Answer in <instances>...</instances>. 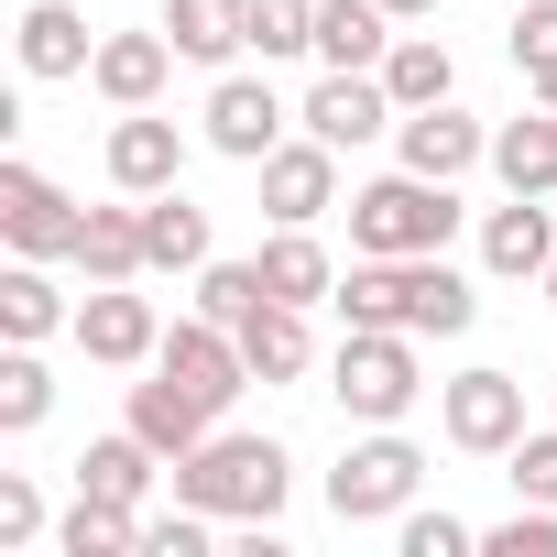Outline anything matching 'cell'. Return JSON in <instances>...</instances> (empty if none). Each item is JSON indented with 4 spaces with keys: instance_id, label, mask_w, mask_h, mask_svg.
<instances>
[{
    "instance_id": "cell-19",
    "label": "cell",
    "mask_w": 557,
    "mask_h": 557,
    "mask_svg": "<svg viewBox=\"0 0 557 557\" xmlns=\"http://www.w3.org/2000/svg\"><path fill=\"white\" fill-rule=\"evenodd\" d=\"M121 426H132V437H153L164 459H186V448H197L219 416H208V405H197L175 372H153V383H132V416H121Z\"/></svg>"
},
{
    "instance_id": "cell-9",
    "label": "cell",
    "mask_w": 557,
    "mask_h": 557,
    "mask_svg": "<svg viewBox=\"0 0 557 557\" xmlns=\"http://www.w3.org/2000/svg\"><path fill=\"white\" fill-rule=\"evenodd\" d=\"M153 372H175V383H186L208 416H230V394L251 383V361H240V329H219V318H186V329H164Z\"/></svg>"
},
{
    "instance_id": "cell-27",
    "label": "cell",
    "mask_w": 557,
    "mask_h": 557,
    "mask_svg": "<svg viewBox=\"0 0 557 557\" xmlns=\"http://www.w3.org/2000/svg\"><path fill=\"white\" fill-rule=\"evenodd\" d=\"M143 524H153L143 503H99V492H77V513L55 524V546H66V557H143Z\"/></svg>"
},
{
    "instance_id": "cell-1",
    "label": "cell",
    "mask_w": 557,
    "mask_h": 557,
    "mask_svg": "<svg viewBox=\"0 0 557 557\" xmlns=\"http://www.w3.org/2000/svg\"><path fill=\"white\" fill-rule=\"evenodd\" d=\"M285 448H273V437H197L186 459H175V503H197V513H230V524H273V513H285Z\"/></svg>"
},
{
    "instance_id": "cell-13",
    "label": "cell",
    "mask_w": 557,
    "mask_h": 557,
    "mask_svg": "<svg viewBox=\"0 0 557 557\" xmlns=\"http://www.w3.org/2000/svg\"><path fill=\"white\" fill-rule=\"evenodd\" d=\"M285 121H296V110L273 99V77H219V88H208V143H219L230 164H262L273 143H285Z\"/></svg>"
},
{
    "instance_id": "cell-31",
    "label": "cell",
    "mask_w": 557,
    "mask_h": 557,
    "mask_svg": "<svg viewBox=\"0 0 557 557\" xmlns=\"http://www.w3.org/2000/svg\"><path fill=\"white\" fill-rule=\"evenodd\" d=\"M55 416V383H45V361H34V339H12V361H0V426H45Z\"/></svg>"
},
{
    "instance_id": "cell-35",
    "label": "cell",
    "mask_w": 557,
    "mask_h": 557,
    "mask_svg": "<svg viewBox=\"0 0 557 557\" xmlns=\"http://www.w3.org/2000/svg\"><path fill=\"white\" fill-rule=\"evenodd\" d=\"M394 524H405V557H470V546H481L459 513H416V503H405Z\"/></svg>"
},
{
    "instance_id": "cell-22",
    "label": "cell",
    "mask_w": 557,
    "mask_h": 557,
    "mask_svg": "<svg viewBox=\"0 0 557 557\" xmlns=\"http://www.w3.org/2000/svg\"><path fill=\"white\" fill-rule=\"evenodd\" d=\"M492 175H503V197H557V110L503 121L492 132Z\"/></svg>"
},
{
    "instance_id": "cell-32",
    "label": "cell",
    "mask_w": 557,
    "mask_h": 557,
    "mask_svg": "<svg viewBox=\"0 0 557 557\" xmlns=\"http://www.w3.org/2000/svg\"><path fill=\"white\" fill-rule=\"evenodd\" d=\"M262 296H273V285H262V262H208V273H197V318H219V329H240Z\"/></svg>"
},
{
    "instance_id": "cell-17",
    "label": "cell",
    "mask_w": 557,
    "mask_h": 557,
    "mask_svg": "<svg viewBox=\"0 0 557 557\" xmlns=\"http://www.w3.org/2000/svg\"><path fill=\"white\" fill-rule=\"evenodd\" d=\"M240 361H251V383H296V372L318 361V329H307V307L262 296V307L240 318Z\"/></svg>"
},
{
    "instance_id": "cell-6",
    "label": "cell",
    "mask_w": 557,
    "mask_h": 557,
    "mask_svg": "<svg viewBox=\"0 0 557 557\" xmlns=\"http://www.w3.org/2000/svg\"><path fill=\"white\" fill-rule=\"evenodd\" d=\"M77 230H88V208L66 197V186H45L34 164H0V240H12L23 262H77Z\"/></svg>"
},
{
    "instance_id": "cell-18",
    "label": "cell",
    "mask_w": 557,
    "mask_h": 557,
    "mask_svg": "<svg viewBox=\"0 0 557 557\" xmlns=\"http://www.w3.org/2000/svg\"><path fill=\"white\" fill-rule=\"evenodd\" d=\"M99 45H88V12L77 0H34L23 12V77H88Z\"/></svg>"
},
{
    "instance_id": "cell-16",
    "label": "cell",
    "mask_w": 557,
    "mask_h": 557,
    "mask_svg": "<svg viewBox=\"0 0 557 557\" xmlns=\"http://www.w3.org/2000/svg\"><path fill=\"white\" fill-rule=\"evenodd\" d=\"M164 77H175V34H99L88 88H99L110 110H153V99H164Z\"/></svg>"
},
{
    "instance_id": "cell-34",
    "label": "cell",
    "mask_w": 557,
    "mask_h": 557,
    "mask_svg": "<svg viewBox=\"0 0 557 557\" xmlns=\"http://www.w3.org/2000/svg\"><path fill=\"white\" fill-rule=\"evenodd\" d=\"M481 546H492V557H557V503H513Z\"/></svg>"
},
{
    "instance_id": "cell-24",
    "label": "cell",
    "mask_w": 557,
    "mask_h": 557,
    "mask_svg": "<svg viewBox=\"0 0 557 557\" xmlns=\"http://www.w3.org/2000/svg\"><path fill=\"white\" fill-rule=\"evenodd\" d=\"M143 262L153 273H208V208H186L175 186L143 197Z\"/></svg>"
},
{
    "instance_id": "cell-38",
    "label": "cell",
    "mask_w": 557,
    "mask_h": 557,
    "mask_svg": "<svg viewBox=\"0 0 557 557\" xmlns=\"http://www.w3.org/2000/svg\"><path fill=\"white\" fill-rule=\"evenodd\" d=\"M34 535H45V492L12 470V481H0V546H34Z\"/></svg>"
},
{
    "instance_id": "cell-26",
    "label": "cell",
    "mask_w": 557,
    "mask_h": 557,
    "mask_svg": "<svg viewBox=\"0 0 557 557\" xmlns=\"http://www.w3.org/2000/svg\"><path fill=\"white\" fill-rule=\"evenodd\" d=\"M251 262H262V285H273V296H285V307H318V296L339 285V262L318 251V230H273V240H262Z\"/></svg>"
},
{
    "instance_id": "cell-14",
    "label": "cell",
    "mask_w": 557,
    "mask_h": 557,
    "mask_svg": "<svg viewBox=\"0 0 557 557\" xmlns=\"http://www.w3.org/2000/svg\"><path fill=\"white\" fill-rule=\"evenodd\" d=\"M481 318V285L448 262V251H405V329L416 339H470Z\"/></svg>"
},
{
    "instance_id": "cell-23",
    "label": "cell",
    "mask_w": 557,
    "mask_h": 557,
    "mask_svg": "<svg viewBox=\"0 0 557 557\" xmlns=\"http://www.w3.org/2000/svg\"><path fill=\"white\" fill-rule=\"evenodd\" d=\"M164 34H175V55H186V66H230V55L251 45V0H175Z\"/></svg>"
},
{
    "instance_id": "cell-29",
    "label": "cell",
    "mask_w": 557,
    "mask_h": 557,
    "mask_svg": "<svg viewBox=\"0 0 557 557\" xmlns=\"http://www.w3.org/2000/svg\"><path fill=\"white\" fill-rule=\"evenodd\" d=\"M383 88H394V110H437V99L459 88V66H448V45H437V34H394Z\"/></svg>"
},
{
    "instance_id": "cell-25",
    "label": "cell",
    "mask_w": 557,
    "mask_h": 557,
    "mask_svg": "<svg viewBox=\"0 0 557 557\" xmlns=\"http://www.w3.org/2000/svg\"><path fill=\"white\" fill-rule=\"evenodd\" d=\"M318 55L329 66H383L394 55V12L383 0H318Z\"/></svg>"
},
{
    "instance_id": "cell-5",
    "label": "cell",
    "mask_w": 557,
    "mask_h": 557,
    "mask_svg": "<svg viewBox=\"0 0 557 557\" xmlns=\"http://www.w3.org/2000/svg\"><path fill=\"white\" fill-rule=\"evenodd\" d=\"M437 426H448V448H470V459H513V437H524V383L481 361V372L437 383Z\"/></svg>"
},
{
    "instance_id": "cell-7",
    "label": "cell",
    "mask_w": 557,
    "mask_h": 557,
    "mask_svg": "<svg viewBox=\"0 0 557 557\" xmlns=\"http://www.w3.org/2000/svg\"><path fill=\"white\" fill-rule=\"evenodd\" d=\"M262 208H273V230H318L329 208H339V143H273L262 153Z\"/></svg>"
},
{
    "instance_id": "cell-39",
    "label": "cell",
    "mask_w": 557,
    "mask_h": 557,
    "mask_svg": "<svg viewBox=\"0 0 557 557\" xmlns=\"http://www.w3.org/2000/svg\"><path fill=\"white\" fill-rule=\"evenodd\" d=\"M383 12H394V23H426V12H437V0H383Z\"/></svg>"
},
{
    "instance_id": "cell-20",
    "label": "cell",
    "mask_w": 557,
    "mask_h": 557,
    "mask_svg": "<svg viewBox=\"0 0 557 557\" xmlns=\"http://www.w3.org/2000/svg\"><path fill=\"white\" fill-rule=\"evenodd\" d=\"M77 273L88 285H143V197L132 208H88V230H77Z\"/></svg>"
},
{
    "instance_id": "cell-4",
    "label": "cell",
    "mask_w": 557,
    "mask_h": 557,
    "mask_svg": "<svg viewBox=\"0 0 557 557\" xmlns=\"http://www.w3.org/2000/svg\"><path fill=\"white\" fill-rule=\"evenodd\" d=\"M416 481H426L416 437L372 426L361 448H339V470H329V513H339V524H383V513H405V503H416Z\"/></svg>"
},
{
    "instance_id": "cell-3",
    "label": "cell",
    "mask_w": 557,
    "mask_h": 557,
    "mask_svg": "<svg viewBox=\"0 0 557 557\" xmlns=\"http://www.w3.org/2000/svg\"><path fill=\"white\" fill-rule=\"evenodd\" d=\"M329 394L361 416V426H394L426 383H416V329H350L339 361H329Z\"/></svg>"
},
{
    "instance_id": "cell-12",
    "label": "cell",
    "mask_w": 557,
    "mask_h": 557,
    "mask_svg": "<svg viewBox=\"0 0 557 557\" xmlns=\"http://www.w3.org/2000/svg\"><path fill=\"white\" fill-rule=\"evenodd\" d=\"M546 262H557L546 197H503V208L481 219V273H492V285H546Z\"/></svg>"
},
{
    "instance_id": "cell-8",
    "label": "cell",
    "mask_w": 557,
    "mask_h": 557,
    "mask_svg": "<svg viewBox=\"0 0 557 557\" xmlns=\"http://www.w3.org/2000/svg\"><path fill=\"white\" fill-rule=\"evenodd\" d=\"M296 121H307L318 143H339V153H350V143H372V132H394L405 110H394V88H383V66H329V77L307 88V110H296Z\"/></svg>"
},
{
    "instance_id": "cell-30",
    "label": "cell",
    "mask_w": 557,
    "mask_h": 557,
    "mask_svg": "<svg viewBox=\"0 0 557 557\" xmlns=\"http://www.w3.org/2000/svg\"><path fill=\"white\" fill-rule=\"evenodd\" d=\"M251 55H262V66L318 55V0H251Z\"/></svg>"
},
{
    "instance_id": "cell-10",
    "label": "cell",
    "mask_w": 557,
    "mask_h": 557,
    "mask_svg": "<svg viewBox=\"0 0 557 557\" xmlns=\"http://www.w3.org/2000/svg\"><path fill=\"white\" fill-rule=\"evenodd\" d=\"M394 153H405V175H437V186H459L470 164H492V132H481L459 99H437V110H405V121H394Z\"/></svg>"
},
{
    "instance_id": "cell-37",
    "label": "cell",
    "mask_w": 557,
    "mask_h": 557,
    "mask_svg": "<svg viewBox=\"0 0 557 557\" xmlns=\"http://www.w3.org/2000/svg\"><path fill=\"white\" fill-rule=\"evenodd\" d=\"M513 492L524 503H557V426L546 437H513Z\"/></svg>"
},
{
    "instance_id": "cell-15",
    "label": "cell",
    "mask_w": 557,
    "mask_h": 557,
    "mask_svg": "<svg viewBox=\"0 0 557 557\" xmlns=\"http://www.w3.org/2000/svg\"><path fill=\"white\" fill-rule=\"evenodd\" d=\"M175 175H186V132L153 121V110H121V121H110V186H121V197H164Z\"/></svg>"
},
{
    "instance_id": "cell-11",
    "label": "cell",
    "mask_w": 557,
    "mask_h": 557,
    "mask_svg": "<svg viewBox=\"0 0 557 557\" xmlns=\"http://www.w3.org/2000/svg\"><path fill=\"white\" fill-rule=\"evenodd\" d=\"M77 350H88V361H110V372L153 361V350H164L153 296H132V285H88V307H77Z\"/></svg>"
},
{
    "instance_id": "cell-36",
    "label": "cell",
    "mask_w": 557,
    "mask_h": 557,
    "mask_svg": "<svg viewBox=\"0 0 557 557\" xmlns=\"http://www.w3.org/2000/svg\"><path fill=\"white\" fill-rule=\"evenodd\" d=\"M208 524H219V513H197V503H186V513H153V524H143V557H208Z\"/></svg>"
},
{
    "instance_id": "cell-21",
    "label": "cell",
    "mask_w": 557,
    "mask_h": 557,
    "mask_svg": "<svg viewBox=\"0 0 557 557\" xmlns=\"http://www.w3.org/2000/svg\"><path fill=\"white\" fill-rule=\"evenodd\" d=\"M153 470H175V459H164L153 437H132V426H121V437H88L77 492H99V503H143V492H153Z\"/></svg>"
},
{
    "instance_id": "cell-33",
    "label": "cell",
    "mask_w": 557,
    "mask_h": 557,
    "mask_svg": "<svg viewBox=\"0 0 557 557\" xmlns=\"http://www.w3.org/2000/svg\"><path fill=\"white\" fill-rule=\"evenodd\" d=\"M513 66H524V88L557 77V0H524L513 12Z\"/></svg>"
},
{
    "instance_id": "cell-28",
    "label": "cell",
    "mask_w": 557,
    "mask_h": 557,
    "mask_svg": "<svg viewBox=\"0 0 557 557\" xmlns=\"http://www.w3.org/2000/svg\"><path fill=\"white\" fill-rule=\"evenodd\" d=\"M55 329H77V307L45 285V262H12L0 273V339H55Z\"/></svg>"
},
{
    "instance_id": "cell-2",
    "label": "cell",
    "mask_w": 557,
    "mask_h": 557,
    "mask_svg": "<svg viewBox=\"0 0 557 557\" xmlns=\"http://www.w3.org/2000/svg\"><path fill=\"white\" fill-rule=\"evenodd\" d=\"M448 230H459V186H437V175H372L350 197V251L405 262V251H448Z\"/></svg>"
},
{
    "instance_id": "cell-40",
    "label": "cell",
    "mask_w": 557,
    "mask_h": 557,
    "mask_svg": "<svg viewBox=\"0 0 557 557\" xmlns=\"http://www.w3.org/2000/svg\"><path fill=\"white\" fill-rule=\"evenodd\" d=\"M546 307H557V262H546Z\"/></svg>"
}]
</instances>
